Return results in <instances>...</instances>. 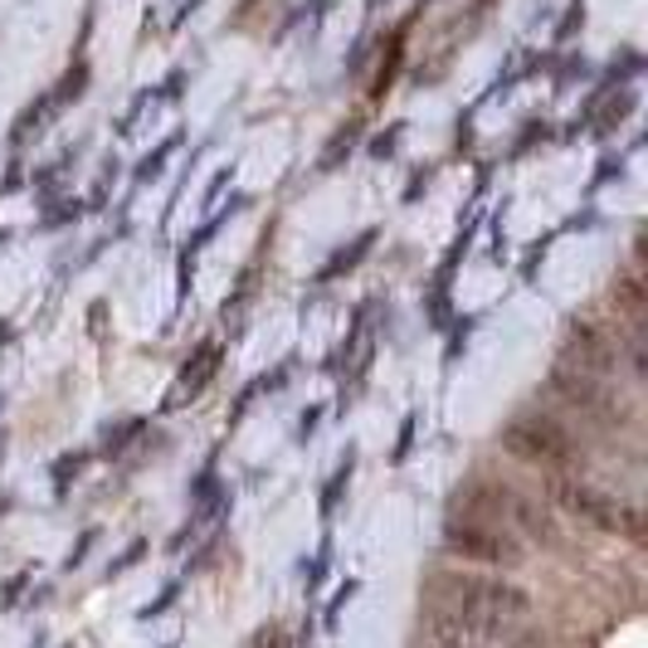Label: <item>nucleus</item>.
Here are the masks:
<instances>
[{"instance_id":"nucleus-1","label":"nucleus","mask_w":648,"mask_h":648,"mask_svg":"<svg viewBox=\"0 0 648 648\" xmlns=\"http://www.w3.org/2000/svg\"><path fill=\"white\" fill-rule=\"evenodd\" d=\"M439 605L449 619L479 629L483 639H493L503 625L532 615V595L512 580H483V576H439L434 580Z\"/></svg>"},{"instance_id":"nucleus-2","label":"nucleus","mask_w":648,"mask_h":648,"mask_svg":"<svg viewBox=\"0 0 648 648\" xmlns=\"http://www.w3.org/2000/svg\"><path fill=\"white\" fill-rule=\"evenodd\" d=\"M503 449L507 454H517L522 463H542V469H580L585 463V444L576 434L566 430V424L556 420H512L503 430Z\"/></svg>"},{"instance_id":"nucleus-3","label":"nucleus","mask_w":648,"mask_h":648,"mask_svg":"<svg viewBox=\"0 0 648 648\" xmlns=\"http://www.w3.org/2000/svg\"><path fill=\"white\" fill-rule=\"evenodd\" d=\"M556 503L566 507L570 517L590 522V527H600V532H619V536H629V542H644V512L629 507V503H615V497L595 493V487H585V483L560 479L556 483Z\"/></svg>"},{"instance_id":"nucleus-4","label":"nucleus","mask_w":648,"mask_h":648,"mask_svg":"<svg viewBox=\"0 0 648 648\" xmlns=\"http://www.w3.org/2000/svg\"><path fill=\"white\" fill-rule=\"evenodd\" d=\"M444 546L463 560H483V566H503V570L522 566V546L497 522H454L444 532Z\"/></svg>"},{"instance_id":"nucleus-5","label":"nucleus","mask_w":648,"mask_h":648,"mask_svg":"<svg viewBox=\"0 0 648 648\" xmlns=\"http://www.w3.org/2000/svg\"><path fill=\"white\" fill-rule=\"evenodd\" d=\"M556 395L570 400L580 414H590V420H619V400L609 395L605 385H595L590 376H570V371H556Z\"/></svg>"},{"instance_id":"nucleus-6","label":"nucleus","mask_w":648,"mask_h":648,"mask_svg":"<svg viewBox=\"0 0 648 648\" xmlns=\"http://www.w3.org/2000/svg\"><path fill=\"white\" fill-rule=\"evenodd\" d=\"M210 371H215V351H200V357H195V366H191V376L181 371V395H176V400H191Z\"/></svg>"}]
</instances>
